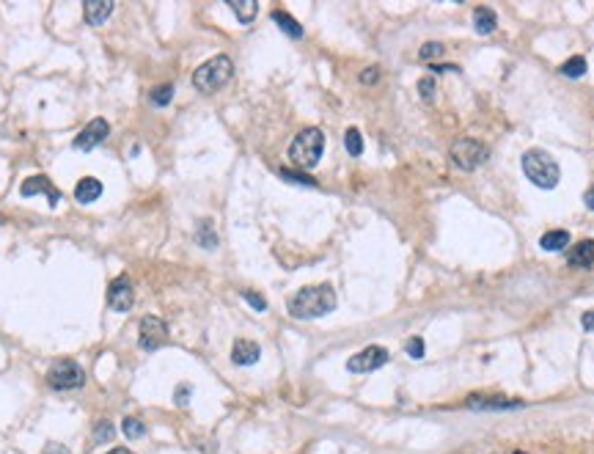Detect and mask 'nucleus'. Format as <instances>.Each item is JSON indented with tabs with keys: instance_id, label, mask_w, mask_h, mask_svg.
<instances>
[{
	"instance_id": "obj_1",
	"label": "nucleus",
	"mask_w": 594,
	"mask_h": 454,
	"mask_svg": "<svg viewBox=\"0 0 594 454\" xmlns=\"http://www.w3.org/2000/svg\"><path fill=\"white\" fill-rule=\"evenodd\" d=\"M336 308V292L330 284H317V286H303L292 300H289V314L295 319H319Z\"/></svg>"
},
{
	"instance_id": "obj_2",
	"label": "nucleus",
	"mask_w": 594,
	"mask_h": 454,
	"mask_svg": "<svg viewBox=\"0 0 594 454\" xmlns=\"http://www.w3.org/2000/svg\"><path fill=\"white\" fill-rule=\"evenodd\" d=\"M523 174L542 190H553L559 185V179H562V171H559L556 160L542 149H528L523 155Z\"/></svg>"
},
{
	"instance_id": "obj_3",
	"label": "nucleus",
	"mask_w": 594,
	"mask_h": 454,
	"mask_svg": "<svg viewBox=\"0 0 594 454\" xmlns=\"http://www.w3.org/2000/svg\"><path fill=\"white\" fill-rule=\"evenodd\" d=\"M234 77V63L228 55H215L209 58L206 63H201L196 72H193V86H196L201 94H215L220 91L228 80Z\"/></svg>"
},
{
	"instance_id": "obj_4",
	"label": "nucleus",
	"mask_w": 594,
	"mask_h": 454,
	"mask_svg": "<svg viewBox=\"0 0 594 454\" xmlns=\"http://www.w3.org/2000/svg\"><path fill=\"white\" fill-rule=\"evenodd\" d=\"M322 152H325V135H322V130L308 127V130H303V132L295 135V141L289 146V160L297 168H314L322 160Z\"/></svg>"
},
{
	"instance_id": "obj_5",
	"label": "nucleus",
	"mask_w": 594,
	"mask_h": 454,
	"mask_svg": "<svg viewBox=\"0 0 594 454\" xmlns=\"http://www.w3.org/2000/svg\"><path fill=\"white\" fill-rule=\"evenodd\" d=\"M47 383H50V388H55V391H72V388H83L86 375H83L80 364L63 358V361H55V364L50 366Z\"/></svg>"
},
{
	"instance_id": "obj_6",
	"label": "nucleus",
	"mask_w": 594,
	"mask_h": 454,
	"mask_svg": "<svg viewBox=\"0 0 594 454\" xmlns=\"http://www.w3.org/2000/svg\"><path fill=\"white\" fill-rule=\"evenodd\" d=\"M451 160L462 171H476L487 160V146L482 141H476V138H459L451 146Z\"/></svg>"
},
{
	"instance_id": "obj_7",
	"label": "nucleus",
	"mask_w": 594,
	"mask_h": 454,
	"mask_svg": "<svg viewBox=\"0 0 594 454\" xmlns=\"http://www.w3.org/2000/svg\"><path fill=\"white\" fill-rule=\"evenodd\" d=\"M138 344H141V350H146V353L160 350L163 344H168V325H166L160 317H155V314L143 317V319H141V328H138Z\"/></svg>"
},
{
	"instance_id": "obj_8",
	"label": "nucleus",
	"mask_w": 594,
	"mask_h": 454,
	"mask_svg": "<svg viewBox=\"0 0 594 454\" xmlns=\"http://www.w3.org/2000/svg\"><path fill=\"white\" fill-rule=\"evenodd\" d=\"M388 350L380 347V344H372L361 353H355L350 361H347V372H355V375H369V372H377L380 366L388 364Z\"/></svg>"
},
{
	"instance_id": "obj_9",
	"label": "nucleus",
	"mask_w": 594,
	"mask_h": 454,
	"mask_svg": "<svg viewBox=\"0 0 594 454\" xmlns=\"http://www.w3.org/2000/svg\"><path fill=\"white\" fill-rule=\"evenodd\" d=\"M108 132H110V124H108L105 119H91V121L83 127V132L75 138V149L91 152L94 146H99V144L108 138Z\"/></svg>"
},
{
	"instance_id": "obj_10",
	"label": "nucleus",
	"mask_w": 594,
	"mask_h": 454,
	"mask_svg": "<svg viewBox=\"0 0 594 454\" xmlns=\"http://www.w3.org/2000/svg\"><path fill=\"white\" fill-rule=\"evenodd\" d=\"M132 303H135V292H132V284H130V278L127 275H119L113 284H110V289H108V306L113 308V311H130L132 308Z\"/></svg>"
},
{
	"instance_id": "obj_11",
	"label": "nucleus",
	"mask_w": 594,
	"mask_h": 454,
	"mask_svg": "<svg viewBox=\"0 0 594 454\" xmlns=\"http://www.w3.org/2000/svg\"><path fill=\"white\" fill-rule=\"evenodd\" d=\"M22 196L25 199H30V196H39V193H44L47 196V201H50V207H55L58 204V190L52 188V182L44 177V174H36V177H28L25 182H22Z\"/></svg>"
},
{
	"instance_id": "obj_12",
	"label": "nucleus",
	"mask_w": 594,
	"mask_h": 454,
	"mask_svg": "<svg viewBox=\"0 0 594 454\" xmlns=\"http://www.w3.org/2000/svg\"><path fill=\"white\" fill-rule=\"evenodd\" d=\"M259 358H261V350H259V344H256V342H248V339L234 342L231 361H234L237 366H253Z\"/></svg>"
},
{
	"instance_id": "obj_13",
	"label": "nucleus",
	"mask_w": 594,
	"mask_h": 454,
	"mask_svg": "<svg viewBox=\"0 0 594 454\" xmlns=\"http://www.w3.org/2000/svg\"><path fill=\"white\" fill-rule=\"evenodd\" d=\"M567 261H570L573 267H584V270H589V267L594 264V239H581V242H575V248L570 250Z\"/></svg>"
},
{
	"instance_id": "obj_14",
	"label": "nucleus",
	"mask_w": 594,
	"mask_h": 454,
	"mask_svg": "<svg viewBox=\"0 0 594 454\" xmlns=\"http://www.w3.org/2000/svg\"><path fill=\"white\" fill-rule=\"evenodd\" d=\"M83 11H86L88 25H102V22L113 14V3H110V0H86V3H83Z\"/></svg>"
},
{
	"instance_id": "obj_15",
	"label": "nucleus",
	"mask_w": 594,
	"mask_h": 454,
	"mask_svg": "<svg viewBox=\"0 0 594 454\" xmlns=\"http://www.w3.org/2000/svg\"><path fill=\"white\" fill-rule=\"evenodd\" d=\"M99 196H102V182H99V179H91V177L80 179L77 188H75V199H77L80 204H94Z\"/></svg>"
},
{
	"instance_id": "obj_16",
	"label": "nucleus",
	"mask_w": 594,
	"mask_h": 454,
	"mask_svg": "<svg viewBox=\"0 0 594 454\" xmlns=\"http://www.w3.org/2000/svg\"><path fill=\"white\" fill-rule=\"evenodd\" d=\"M495 25H498V17H495V11H493V8L479 6V8L473 11V28H476V33L487 36V33H493V30H495Z\"/></svg>"
},
{
	"instance_id": "obj_17",
	"label": "nucleus",
	"mask_w": 594,
	"mask_h": 454,
	"mask_svg": "<svg viewBox=\"0 0 594 454\" xmlns=\"http://www.w3.org/2000/svg\"><path fill=\"white\" fill-rule=\"evenodd\" d=\"M523 402L515 399H493V397H471L468 408H479V411H509V408H520Z\"/></svg>"
},
{
	"instance_id": "obj_18",
	"label": "nucleus",
	"mask_w": 594,
	"mask_h": 454,
	"mask_svg": "<svg viewBox=\"0 0 594 454\" xmlns=\"http://www.w3.org/2000/svg\"><path fill=\"white\" fill-rule=\"evenodd\" d=\"M228 8L237 14V19H239L242 25H250V22L256 19V14H259V3H256V0H231Z\"/></svg>"
},
{
	"instance_id": "obj_19",
	"label": "nucleus",
	"mask_w": 594,
	"mask_h": 454,
	"mask_svg": "<svg viewBox=\"0 0 594 454\" xmlns=\"http://www.w3.org/2000/svg\"><path fill=\"white\" fill-rule=\"evenodd\" d=\"M273 19H275V25H278L286 36H292V39H303V25H300L292 14H286V11H273Z\"/></svg>"
},
{
	"instance_id": "obj_20",
	"label": "nucleus",
	"mask_w": 594,
	"mask_h": 454,
	"mask_svg": "<svg viewBox=\"0 0 594 454\" xmlns=\"http://www.w3.org/2000/svg\"><path fill=\"white\" fill-rule=\"evenodd\" d=\"M539 245H542L545 250H564V248L570 245V231H564V228L548 231V234H542Z\"/></svg>"
},
{
	"instance_id": "obj_21",
	"label": "nucleus",
	"mask_w": 594,
	"mask_h": 454,
	"mask_svg": "<svg viewBox=\"0 0 594 454\" xmlns=\"http://www.w3.org/2000/svg\"><path fill=\"white\" fill-rule=\"evenodd\" d=\"M149 99H152V105L166 108V105L174 99V83H163V86H157V88L149 94Z\"/></svg>"
},
{
	"instance_id": "obj_22",
	"label": "nucleus",
	"mask_w": 594,
	"mask_h": 454,
	"mask_svg": "<svg viewBox=\"0 0 594 454\" xmlns=\"http://www.w3.org/2000/svg\"><path fill=\"white\" fill-rule=\"evenodd\" d=\"M344 146H347V152H350L353 157L364 155V135H361L355 127H350V130L344 132Z\"/></svg>"
},
{
	"instance_id": "obj_23",
	"label": "nucleus",
	"mask_w": 594,
	"mask_h": 454,
	"mask_svg": "<svg viewBox=\"0 0 594 454\" xmlns=\"http://www.w3.org/2000/svg\"><path fill=\"white\" fill-rule=\"evenodd\" d=\"M562 75H564V77H584V75H586V58H581V55L570 58V61L562 66Z\"/></svg>"
},
{
	"instance_id": "obj_24",
	"label": "nucleus",
	"mask_w": 594,
	"mask_h": 454,
	"mask_svg": "<svg viewBox=\"0 0 594 454\" xmlns=\"http://www.w3.org/2000/svg\"><path fill=\"white\" fill-rule=\"evenodd\" d=\"M121 430H124V435H127V438H143L146 424H143L141 419H135V416H127V419H124V424H121Z\"/></svg>"
},
{
	"instance_id": "obj_25",
	"label": "nucleus",
	"mask_w": 594,
	"mask_h": 454,
	"mask_svg": "<svg viewBox=\"0 0 594 454\" xmlns=\"http://www.w3.org/2000/svg\"><path fill=\"white\" fill-rule=\"evenodd\" d=\"M198 245H204V248H215V245H217V234L212 231V224H209V221H201V224H198Z\"/></svg>"
},
{
	"instance_id": "obj_26",
	"label": "nucleus",
	"mask_w": 594,
	"mask_h": 454,
	"mask_svg": "<svg viewBox=\"0 0 594 454\" xmlns=\"http://www.w3.org/2000/svg\"><path fill=\"white\" fill-rule=\"evenodd\" d=\"M278 174H281V179H286V182H297V185H306V188H317V179H314V177H306V174H297V171H289V168H281Z\"/></svg>"
},
{
	"instance_id": "obj_27",
	"label": "nucleus",
	"mask_w": 594,
	"mask_h": 454,
	"mask_svg": "<svg viewBox=\"0 0 594 454\" xmlns=\"http://www.w3.org/2000/svg\"><path fill=\"white\" fill-rule=\"evenodd\" d=\"M404 350H407V355H410V358H424V339H421V336L407 339Z\"/></svg>"
},
{
	"instance_id": "obj_28",
	"label": "nucleus",
	"mask_w": 594,
	"mask_h": 454,
	"mask_svg": "<svg viewBox=\"0 0 594 454\" xmlns=\"http://www.w3.org/2000/svg\"><path fill=\"white\" fill-rule=\"evenodd\" d=\"M113 438V424L110 422H99L97 430H94V441L102 444V441H110Z\"/></svg>"
},
{
	"instance_id": "obj_29",
	"label": "nucleus",
	"mask_w": 594,
	"mask_h": 454,
	"mask_svg": "<svg viewBox=\"0 0 594 454\" xmlns=\"http://www.w3.org/2000/svg\"><path fill=\"white\" fill-rule=\"evenodd\" d=\"M418 55H421L424 61H429V58H435V55H443V44H440V41H429V44L421 47Z\"/></svg>"
},
{
	"instance_id": "obj_30",
	"label": "nucleus",
	"mask_w": 594,
	"mask_h": 454,
	"mask_svg": "<svg viewBox=\"0 0 594 454\" xmlns=\"http://www.w3.org/2000/svg\"><path fill=\"white\" fill-rule=\"evenodd\" d=\"M242 297H245V300H248V303H250V306H253L256 311H264V308H267V300H264L261 295L250 292V289H245V292H242Z\"/></svg>"
},
{
	"instance_id": "obj_31",
	"label": "nucleus",
	"mask_w": 594,
	"mask_h": 454,
	"mask_svg": "<svg viewBox=\"0 0 594 454\" xmlns=\"http://www.w3.org/2000/svg\"><path fill=\"white\" fill-rule=\"evenodd\" d=\"M418 91H421V97L429 102V99L435 97V80H432V77H424V80L418 83Z\"/></svg>"
},
{
	"instance_id": "obj_32",
	"label": "nucleus",
	"mask_w": 594,
	"mask_h": 454,
	"mask_svg": "<svg viewBox=\"0 0 594 454\" xmlns=\"http://www.w3.org/2000/svg\"><path fill=\"white\" fill-rule=\"evenodd\" d=\"M41 454H72L63 444H58V441H50L47 446H44V452Z\"/></svg>"
},
{
	"instance_id": "obj_33",
	"label": "nucleus",
	"mask_w": 594,
	"mask_h": 454,
	"mask_svg": "<svg viewBox=\"0 0 594 454\" xmlns=\"http://www.w3.org/2000/svg\"><path fill=\"white\" fill-rule=\"evenodd\" d=\"M377 77H380V72L372 66V69H366V72H361V83L364 86H372V83H377Z\"/></svg>"
},
{
	"instance_id": "obj_34",
	"label": "nucleus",
	"mask_w": 594,
	"mask_h": 454,
	"mask_svg": "<svg viewBox=\"0 0 594 454\" xmlns=\"http://www.w3.org/2000/svg\"><path fill=\"white\" fill-rule=\"evenodd\" d=\"M188 399H190V386L182 383V386L177 388V405H188Z\"/></svg>"
},
{
	"instance_id": "obj_35",
	"label": "nucleus",
	"mask_w": 594,
	"mask_h": 454,
	"mask_svg": "<svg viewBox=\"0 0 594 454\" xmlns=\"http://www.w3.org/2000/svg\"><path fill=\"white\" fill-rule=\"evenodd\" d=\"M581 325H584V330H594V311H586L581 317Z\"/></svg>"
},
{
	"instance_id": "obj_36",
	"label": "nucleus",
	"mask_w": 594,
	"mask_h": 454,
	"mask_svg": "<svg viewBox=\"0 0 594 454\" xmlns=\"http://www.w3.org/2000/svg\"><path fill=\"white\" fill-rule=\"evenodd\" d=\"M584 204H586L589 210H594V188H589V190L584 193Z\"/></svg>"
},
{
	"instance_id": "obj_37",
	"label": "nucleus",
	"mask_w": 594,
	"mask_h": 454,
	"mask_svg": "<svg viewBox=\"0 0 594 454\" xmlns=\"http://www.w3.org/2000/svg\"><path fill=\"white\" fill-rule=\"evenodd\" d=\"M108 454H132L130 449H124V446H119V449H110Z\"/></svg>"
},
{
	"instance_id": "obj_38",
	"label": "nucleus",
	"mask_w": 594,
	"mask_h": 454,
	"mask_svg": "<svg viewBox=\"0 0 594 454\" xmlns=\"http://www.w3.org/2000/svg\"><path fill=\"white\" fill-rule=\"evenodd\" d=\"M3 224H6V221H3V215H0V226H3Z\"/></svg>"
}]
</instances>
